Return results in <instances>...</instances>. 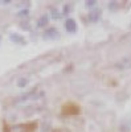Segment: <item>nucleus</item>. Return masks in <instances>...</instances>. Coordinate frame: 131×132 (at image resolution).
Returning a JSON list of instances; mask_svg holds the SVG:
<instances>
[{
	"mask_svg": "<svg viewBox=\"0 0 131 132\" xmlns=\"http://www.w3.org/2000/svg\"><path fill=\"white\" fill-rule=\"evenodd\" d=\"M44 36H45L47 38H52V37H56V36H57V30L54 29V28H50V29H48V30L45 32V35H44Z\"/></svg>",
	"mask_w": 131,
	"mask_h": 132,
	"instance_id": "nucleus-2",
	"label": "nucleus"
},
{
	"mask_svg": "<svg viewBox=\"0 0 131 132\" xmlns=\"http://www.w3.org/2000/svg\"><path fill=\"white\" fill-rule=\"evenodd\" d=\"M47 23H48V17H47V16H42V17L38 20V27H44Z\"/></svg>",
	"mask_w": 131,
	"mask_h": 132,
	"instance_id": "nucleus-3",
	"label": "nucleus"
},
{
	"mask_svg": "<svg viewBox=\"0 0 131 132\" xmlns=\"http://www.w3.org/2000/svg\"><path fill=\"white\" fill-rule=\"evenodd\" d=\"M65 27H66V29H68L69 32H74V30H75V21L72 20V19H69L66 23H65Z\"/></svg>",
	"mask_w": 131,
	"mask_h": 132,
	"instance_id": "nucleus-1",
	"label": "nucleus"
},
{
	"mask_svg": "<svg viewBox=\"0 0 131 132\" xmlns=\"http://www.w3.org/2000/svg\"><path fill=\"white\" fill-rule=\"evenodd\" d=\"M98 16H99V11H95V12H91V13L89 15V17H90L91 20H97Z\"/></svg>",
	"mask_w": 131,
	"mask_h": 132,
	"instance_id": "nucleus-4",
	"label": "nucleus"
}]
</instances>
